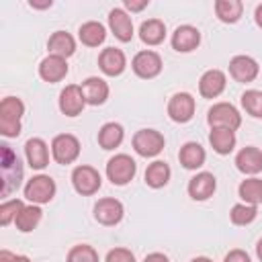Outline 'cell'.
I'll return each instance as SVG.
<instances>
[{
    "instance_id": "cell-1",
    "label": "cell",
    "mask_w": 262,
    "mask_h": 262,
    "mask_svg": "<svg viewBox=\"0 0 262 262\" xmlns=\"http://www.w3.org/2000/svg\"><path fill=\"white\" fill-rule=\"evenodd\" d=\"M0 168H2V188L0 196H8L12 190L20 186L23 180V166L18 156L10 149V145H0Z\"/></svg>"
},
{
    "instance_id": "cell-2",
    "label": "cell",
    "mask_w": 262,
    "mask_h": 262,
    "mask_svg": "<svg viewBox=\"0 0 262 262\" xmlns=\"http://www.w3.org/2000/svg\"><path fill=\"white\" fill-rule=\"evenodd\" d=\"M25 115V104L16 96H6L0 102V133L4 137H16L20 133V117Z\"/></svg>"
},
{
    "instance_id": "cell-3",
    "label": "cell",
    "mask_w": 262,
    "mask_h": 262,
    "mask_svg": "<svg viewBox=\"0 0 262 262\" xmlns=\"http://www.w3.org/2000/svg\"><path fill=\"white\" fill-rule=\"evenodd\" d=\"M207 123L211 125V129L221 127V129H231L235 131L242 125V115L237 113V108L229 102H217L209 108L207 115Z\"/></svg>"
},
{
    "instance_id": "cell-4",
    "label": "cell",
    "mask_w": 262,
    "mask_h": 262,
    "mask_svg": "<svg viewBox=\"0 0 262 262\" xmlns=\"http://www.w3.org/2000/svg\"><path fill=\"white\" fill-rule=\"evenodd\" d=\"M135 172H137L135 160L131 156H127V154H117L106 164V176L117 186H123V184L131 182L133 176H135Z\"/></svg>"
},
{
    "instance_id": "cell-5",
    "label": "cell",
    "mask_w": 262,
    "mask_h": 262,
    "mask_svg": "<svg viewBox=\"0 0 262 262\" xmlns=\"http://www.w3.org/2000/svg\"><path fill=\"white\" fill-rule=\"evenodd\" d=\"M25 196H27L33 205L49 203V201L55 196V182H53V178H51V176H45V174L33 176V178L25 184Z\"/></svg>"
},
{
    "instance_id": "cell-6",
    "label": "cell",
    "mask_w": 262,
    "mask_h": 262,
    "mask_svg": "<svg viewBox=\"0 0 262 262\" xmlns=\"http://www.w3.org/2000/svg\"><path fill=\"white\" fill-rule=\"evenodd\" d=\"M133 149L143 158H154L164 149V135L156 129H141L133 135Z\"/></svg>"
},
{
    "instance_id": "cell-7",
    "label": "cell",
    "mask_w": 262,
    "mask_h": 262,
    "mask_svg": "<svg viewBox=\"0 0 262 262\" xmlns=\"http://www.w3.org/2000/svg\"><path fill=\"white\" fill-rule=\"evenodd\" d=\"M51 154L57 164H72L80 156V141L70 133L55 135L51 141Z\"/></svg>"
},
{
    "instance_id": "cell-8",
    "label": "cell",
    "mask_w": 262,
    "mask_h": 262,
    "mask_svg": "<svg viewBox=\"0 0 262 262\" xmlns=\"http://www.w3.org/2000/svg\"><path fill=\"white\" fill-rule=\"evenodd\" d=\"M72 184H74L76 192L88 196V194H94L100 188L102 180H100L98 170H94L92 166H78L72 172Z\"/></svg>"
},
{
    "instance_id": "cell-9",
    "label": "cell",
    "mask_w": 262,
    "mask_h": 262,
    "mask_svg": "<svg viewBox=\"0 0 262 262\" xmlns=\"http://www.w3.org/2000/svg\"><path fill=\"white\" fill-rule=\"evenodd\" d=\"M131 68H133V72H135L139 78L149 80V78H156V76L162 72V57H160L156 51L145 49V51H139V53L133 57Z\"/></svg>"
},
{
    "instance_id": "cell-10",
    "label": "cell",
    "mask_w": 262,
    "mask_h": 262,
    "mask_svg": "<svg viewBox=\"0 0 262 262\" xmlns=\"http://www.w3.org/2000/svg\"><path fill=\"white\" fill-rule=\"evenodd\" d=\"M168 115L176 123H186L194 115V98L188 92H176L168 102Z\"/></svg>"
},
{
    "instance_id": "cell-11",
    "label": "cell",
    "mask_w": 262,
    "mask_h": 262,
    "mask_svg": "<svg viewBox=\"0 0 262 262\" xmlns=\"http://www.w3.org/2000/svg\"><path fill=\"white\" fill-rule=\"evenodd\" d=\"M123 213H125L123 203L117 201V199H111V196L100 199L94 205V217L102 225H117L123 219Z\"/></svg>"
},
{
    "instance_id": "cell-12",
    "label": "cell",
    "mask_w": 262,
    "mask_h": 262,
    "mask_svg": "<svg viewBox=\"0 0 262 262\" xmlns=\"http://www.w3.org/2000/svg\"><path fill=\"white\" fill-rule=\"evenodd\" d=\"M86 100H84V94H82V88L76 86V84H70L61 90L59 94V111L68 117H76L82 113Z\"/></svg>"
},
{
    "instance_id": "cell-13",
    "label": "cell",
    "mask_w": 262,
    "mask_h": 262,
    "mask_svg": "<svg viewBox=\"0 0 262 262\" xmlns=\"http://www.w3.org/2000/svg\"><path fill=\"white\" fill-rule=\"evenodd\" d=\"M225 74L221 70H207L199 80V92L205 98H217L225 90Z\"/></svg>"
},
{
    "instance_id": "cell-14",
    "label": "cell",
    "mask_w": 262,
    "mask_h": 262,
    "mask_svg": "<svg viewBox=\"0 0 262 262\" xmlns=\"http://www.w3.org/2000/svg\"><path fill=\"white\" fill-rule=\"evenodd\" d=\"M199 43H201V33L196 27H190V25L178 27L172 35V47L180 53H188V51L196 49Z\"/></svg>"
},
{
    "instance_id": "cell-15",
    "label": "cell",
    "mask_w": 262,
    "mask_h": 262,
    "mask_svg": "<svg viewBox=\"0 0 262 262\" xmlns=\"http://www.w3.org/2000/svg\"><path fill=\"white\" fill-rule=\"evenodd\" d=\"M229 74L235 82H252L258 76V63L250 55H235L229 61Z\"/></svg>"
},
{
    "instance_id": "cell-16",
    "label": "cell",
    "mask_w": 262,
    "mask_h": 262,
    "mask_svg": "<svg viewBox=\"0 0 262 262\" xmlns=\"http://www.w3.org/2000/svg\"><path fill=\"white\" fill-rule=\"evenodd\" d=\"M217 188V180L211 172H201L190 178L188 182V194L194 201H207Z\"/></svg>"
},
{
    "instance_id": "cell-17",
    "label": "cell",
    "mask_w": 262,
    "mask_h": 262,
    "mask_svg": "<svg viewBox=\"0 0 262 262\" xmlns=\"http://www.w3.org/2000/svg\"><path fill=\"white\" fill-rule=\"evenodd\" d=\"M108 25L119 41L127 43L133 39V23H131V16L123 8H113L108 12Z\"/></svg>"
},
{
    "instance_id": "cell-18",
    "label": "cell",
    "mask_w": 262,
    "mask_h": 262,
    "mask_svg": "<svg viewBox=\"0 0 262 262\" xmlns=\"http://www.w3.org/2000/svg\"><path fill=\"white\" fill-rule=\"evenodd\" d=\"M82 94H84V100L86 104H102L106 98H108V84L102 80V78H96V76H90L82 82Z\"/></svg>"
},
{
    "instance_id": "cell-19",
    "label": "cell",
    "mask_w": 262,
    "mask_h": 262,
    "mask_svg": "<svg viewBox=\"0 0 262 262\" xmlns=\"http://www.w3.org/2000/svg\"><path fill=\"white\" fill-rule=\"evenodd\" d=\"M98 66L106 76H119V74H123V70L127 66V59H125V53L121 49L106 47L98 55Z\"/></svg>"
},
{
    "instance_id": "cell-20",
    "label": "cell",
    "mask_w": 262,
    "mask_h": 262,
    "mask_svg": "<svg viewBox=\"0 0 262 262\" xmlns=\"http://www.w3.org/2000/svg\"><path fill=\"white\" fill-rule=\"evenodd\" d=\"M68 74V63L63 57H57V55H47L41 63H39V76L49 82V84H55L59 80H63Z\"/></svg>"
},
{
    "instance_id": "cell-21",
    "label": "cell",
    "mask_w": 262,
    "mask_h": 262,
    "mask_svg": "<svg viewBox=\"0 0 262 262\" xmlns=\"http://www.w3.org/2000/svg\"><path fill=\"white\" fill-rule=\"evenodd\" d=\"M25 154H27L29 166L35 168V170H43L49 164V149H47V143L41 137H31L25 143Z\"/></svg>"
},
{
    "instance_id": "cell-22",
    "label": "cell",
    "mask_w": 262,
    "mask_h": 262,
    "mask_svg": "<svg viewBox=\"0 0 262 262\" xmlns=\"http://www.w3.org/2000/svg\"><path fill=\"white\" fill-rule=\"evenodd\" d=\"M235 166L244 174L262 172V151L258 147H254V145H248V147L239 149V154L235 156Z\"/></svg>"
},
{
    "instance_id": "cell-23",
    "label": "cell",
    "mask_w": 262,
    "mask_h": 262,
    "mask_svg": "<svg viewBox=\"0 0 262 262\" xmlns=\"http://www.w3.org/2000/svg\"><path fill=\"white\" fill-rule=\"evenodd\" d=\"M47 49H49V53L51 55H57V57H70V55H74V51H76V41H74V37L70 35V33H66V31H55L51 37H49V41H47Z\"/></svg>"
},
{
    "instance_id": "cell-24",
    "label": "cell",
    "mask_w": 262,
    "mask_h": 262,
    "mask_svg": "<svg viewBox=\"0 0 262 262\" xmlns=\"http://www.w3.org/2000/svg\"><path fill=\"white\" fill-rule=\"evenodd\" d=\"M178 158H180V164L186 168V170H196V168H201L203 164H205V149L201 147V143H196V141H188V143H184L182 147H180V154H178Z\"/></svg>"
},
{
    "instance_id": "cell-25",
    "label": "cell",
    "mask_w": 262,
    "mask_h": 262,
    "mask_svg": "<svg viewBox=\"0 0 262 262\" xmlns=\"http://www.w3.org/2000/svg\"><path fill=\"white\" fill-rule=\"evenodd\" d=\"M139 37L145 45H160L166 37V25L160 18H149V20L141 23Z\"/></svg>"
},
{
    "instance_id": "cell-26",
    "label": "cell",
    "mask_w": 262,
    "mask_h": 262,
    "mask_svg": "<svg viewBox=\"0 0 262 262\" xmlns=\"http://www.w3.org/2000/svg\"><path fill=\"white\" fill-rule=\"evenodd\" d=\"M209 143H211V147H213L217 154L225 156V154H229V151L235 147V133H233L231 129L215 127V129H211V133H209Z\"/></svg>"
},
{
    "instance_id": "cell-27",
    "label": "cell",
    "mask_w": 262,
    "mask_h": 262,
    "mask_svg": "<svg viewBox=\"0 0 262 262\" xmlns=\"http://www.w3.org/2000/svg\"><path fill=\"white\" fill-rule=\"evenodd\" d=\"M168 180H170V166L166 162L156 160V162H151L147 166V170H145V182H147V186L162 188V186L168 184Z\"/></svg>"
},
{
    "instance_id": "cell-28",
    "label": "cell",
    "mask_w": 262,
    "mask_h": 262,
    "mask_svg": "<svg viewBox=\"0 0 262 262\" xmlns=\"http://www.w3.org/2000/svg\"><path fill=\"white\" fill-rule=\"evenodd\" d=\"M41 215H43V211L39 209V205H25V207H23V211H20V213L16 215V219H14L16 229H18V231H23V233L33 231V229L39 225Z\"/></svg>"
},
{
    "instance_id": "cell-29",
    "label": "cell",
    "mask_w": 262,
    "mask_h": 262,
    "mask_svg": "<svg viewBox=\"0 0 262 262\" xmlns=\"http://www.w3.org/2000/svg\"><path fill=\"white\" fill-rule=\"evenodd\" d=\"M123 127L119 123H104L98 131V143L102 149H115L123 141Z\"/></svg>"
},
{
    "instance_id": "cell-30",
    "label": "cell",
    "mask_w": 262,
    "mask_h": 262,
    "mask_svg": "<svg viewBox=\"0 0 262 262\" xmlns=\"http://www.w3.org/2000/svg\"><path fill=\"white\" fill-rule=\"evenodd\" d=\"M78 35H80V41H82L84 45H88V47H98V45L104 41L106 31H104V27H102L100 23L88 20V23H84V25L80 27Z\"/></svg>"
},
{
    "instance_id": "cell-31",
    "label": "cell",
    "mask_w": 262,
    "mask_h": 262,
    "mask_svg": "<svg viewBox=\"0 0 262 262\" xmlns=\"http://www.w3.org/2000/svg\"><path fill=\"white\" fill-rule=\"evenodd\" d=\"M244 4L239 0H217L215 2V12L219 16V20L223 23H237L242 16Z\"/></svg>"
},
{
    "instance_id": "cell-32",
    "label": "cell",
    "mask_w": 262,
    "mask_h": 262,
    "mask_svg": "<svg viewBox=\"0 0 262 262\" xmlns=\"http://www.w3.org/2000/svg\"><path fill=\"white\" fill-rule=\"evenodd\" d=\"M237 192H239V196H242V201L246 205H258V203H262V180L256 178V176L254 178H246L239 184Z\"/></svg>"
},
{
    "instance_id": "cell-33",
    "label": "cell",
    "mask_w": 262,
    "mask_h": 262,
    "mask_svg": "<svg viewBox=\"0 0 262 262\" xmlns=\"http://www.w3.org/2000/svg\"><path fill=\"white\" fill-rule=\"evenodd\" d=\"M258 215V209L256 205H246V203H239V205H233L231 207V213H229V219L231 223L235 225H248L256 219Z\"/></svg>"
},
{
    "instance_id": "cell-34",
    "label": "cell",
    "mask_w": 262,
    "mask_h": 262,
    "mask_svg": "<svg viewBox=\"0 0 262 262\" xmlns=\"http://www.w3.org/2000/svg\"><path fill=\"white\" fill-rule=\"evenodd\" d=\"M242 106L248 115L262 119V92L260 90H246L242 94Z\"/></svg>"
},
{
    "instance_id": "cell-35",
    "label": "cell",
    "mask_w": 262,
    "mask_h": 262,
    "mask_svg": "<svg viewBox=\"0 0 262 262\" xmlns=\"http://www.w3.org/2000/svg\"><path fill=\"white\" fill-rule=\"evenodd\" d=\"M68 262H98V254L92 246L80 244L68 252Z\"/></svg>"
},
{
    "instance_id": "cell-36",
    "label": "cell",
    "mask_w": 262,
    "mask_h": 262,
    "mask_svg": "<svg viewBox=\"0 0 262 262\" xmlns=\"http://www.w3.org/2000/svg\"><path fill=\"white\" fill-rule=\"evenodd\" d=\"M23 207H25V205H23L20 199H12V201L2 203V205H0V225L6 227L10 221H14L16 215L23 211Z\"/></svg>"
},
{
    "instance_id": "cell-37",
    "label": "cell",
    "mask_w": 262,
    "mask_h": 262,
    "mask_svg": "<svg viewBox=\"0 0 262 262\" xmlns=\"http://www.w3.org/2000/svg\"><path fill=\"white\" fill-rule=\"evenodd\" d=\"M106 262H135V256L127 248H115L106 254Z\"/></svg>"
},
{
    "instance_id": "cell-38",
    "label": "cell",
    "mask_w": 262,
    "mask_h": 262,
    "mask_svg": "<svg viewBox=\"0 0 262 262\" xmlns=\"http://www.w3.org/2000/svg\"><path fill=\"white\" fill-rule=\"evenodd\" d=\"M223 262H250V256H248L244 250H231V252L223 258Z\"/></svg>"
},
{
    "instance_id": "cell-39",
    "label": "cell",
    "mask_w": 262,
    "mask_h": 262,
    "mask_svg": "<svg viewBox=\"0 0 262 262\" xmlns=\"http://www.w3.org/2000/svg\"><path fill=\"white\" fill-rule=\"evenodd\" d=\"M0 262H31L27 256H20V254H12L8 250H2L0 252Z\"/></svg>"
},
{
    "instance_id": "cell-40",
    "label": "cell",
    "mask_w": 262,
    "mask_h": 262,
    "mask_svg": "<svg viewBox=\"0 0 262 262\" xmlns=\"http://www.w3.org/2000/svg\"><path fill=\"white\" fill-rule=\"evenodd\" d=\"M145 6H147V0H141V2H135V0H125V8H129L131 12L143 10Z\"/></svg>"
},
{
    "instance_id": "cell-41",
    "label": "cell",
    "mask_w": 262,
    "mask_h": 262,
    "mask_svg": "<svg viewBox=\"0 0 262 262\" xmlns=\"http://www.w3.org/2000/svg\"><path fill=\"white\" fill-rule=\"evenodd\" d=\"M143 262H170V260H168V256H164L160 252H154V254H147Z\"/></svg>"
},
{
    "instance_id": "cell-42",
    "label": "cell",
    "mask_w": 262,
    "mask_h": 262,
    "mask_svg": "<svg viewBox=\"0 0 262 262\" xmlns=\"http://www.w3.org/2000/svg\"><path fill=\"white\" fill-rule=\"evenodd\" d=\"M33 8H49L51 6V0H45V2H35V0H31L29 2Z\"/></svg>"
},
{
    "instance_id": "cell-43",
    "label": "cell",
    "mask_w": 262,
    "mask_h": 262,
    "mask_svg": "<svg viewBox=\"0 0 262 262\" xmlns=\"http://www.w3.org/2000/svg\"><path fill=\"white\" fill-rule=\"evenodd\" d=\"M256 23L262 29V4H258V8H256Z\"/></svg>"
},
{
    "instance_id": "cell-44",
    "label": "cell",
    "mask_w": 262,
    "mask_h": 262,
    "mask_svg": "<svg viewBox=\"0 0 262 262\" xmlns=\"http://www.w3.org/2000/svg\"><path fill=\"white\" fill-rule=\"evenodd\" d=\"M190 262H213L211 258H207V256H199V258H192Z\"/></svg>"
},
{
    "instance_id": "cell-45",
    "label": "cell",
    "mask_w": 262,
    "mask_h": 262,
    "mask_svg": "<svg viewBox=\"0 0 262 262\" xmlns=\"http://www.w3.org/2000/svg\"><path fill=\"white\" fill-rule=\"evenodd\" d=\"M256 254H258V258L262 260V239L258 242V246H256Z\"/></svg>"
}]
</instances>
